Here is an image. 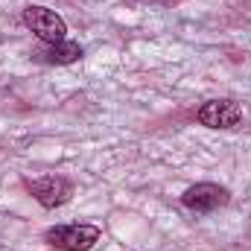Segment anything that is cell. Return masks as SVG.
I'll return each instance as SVG.
<instances>
[{"label": "cell", "mask_w": 251, "mask_h": 251, "mask_svg": "<svg viewBox=\"0 0 251 251\" xmlns=\"http://www.w3.org/2000/svg\"><path fill=\"white\" fill-rule=\"evenodd\" d=\"M181 201H184V207L196 210V213H210L228 201V190L219 184H196L181 196Z\"/></svg>", "instance_id": "5"}, {"label": "cell", "mask_w": 251, "mask_h": 251, "mask_svg": "<svg viewBox=\"0 0 251 251\" xmlns=\"http://www.w3.org/2000/svg\"><path fill=\"white\" fill-rule=\"evenodd\" d=\"M41 56L50 64H70L76 59H82V47L73 44V41H59V44H47V50Z\"/></svg>", "instance_id": "6"}, {"label": "cell", "mask_w": 251, "mask_h": 251, "mask_svg": "<svg viewBox=\"0 0 251 251\" xmlns=\"http://www.w3.org/2000/svg\"><path fill=\"white\" fill-rule=\"evenodd\" d=\"M243 120V108L234 100H210L199 108V123L207 128H234Z\"/></svg>", "instance_id": "3"}, {"label": "cell", "mask_w": 251, "mask_h": 251, "mask_svg": "<svg viewBox=\"0 0 251 251\" xmlns=\"http://www.w3.org/2000/svg\"><path fill=\"white\" fill-rule=\"evenodd\" d=\"M24 24H26L41 41H47V44L64 41V32H67V26H64L62 18H59L56 12L44 9V6H29V9H24Z\"/></svg>", "instance_id": "2"}, {"label": "cell", "mask_w": 251, "mask_h": 251, "mask_svg": "<svg viewBox=\"0 0 251 251\" xmlns=\"http://www.w3.org/2000/svg\"><path fill=\"white\" fill-rule=\"evenodd\" d=\"M29 193L35 196L38 204H44V207H59V204H64V201L73 196V187H70V181H64L62 176H47V178L29 181Z\"/></svg>", "instance_id": "4"}, {"label": "cell", "mask_w": 251, "mask_h": 251, "mask_svg": "<svg viewBox=\"0 0 251 251\" xmlns=\"http://www.w3.org/2000/svg\"><path fill=\"white\" fill-rule=\"evenodd\" d=\"M44 240L62 251H88L100 240V228L97 225H59V228H50Z\"/></svg>", "instance_id": "1"}]
</instances>
